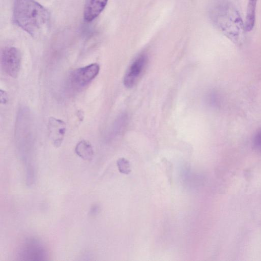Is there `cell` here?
<instances>
[{
  "label": "cell",
  "mask_w": 261,
  "mask_h": 261,
  "mask_svg": "<svg viewBox=\"0 0 261 261\" xmlns=\"http://www.w3.org/2000/svg\"><path fill=\"white\" fill-rule=\"evenodd\" d=\"M17 257L22 260H44L48 253L44 243L36 237L27 238L21 243L17 252Z\"/></svg>",
  "instance_id": "cell-3"
},
{
  "label": "cell",
  "mask_w": 261,
  "mask_h": 261,
  "mask_svg": "<svg viewBox=\"0 0 261 261\" xmlns=\"http://www.w3.org/2000/svg\"><path fill=\"white\" fill-rule=\"evenodd\" d=\"M66 129V123L64 121L54 117L49 118L48 121L49 136L55 147H58L61 145Z\"/></svg>",
  "instance_id": "cell-7"
},
{
  "label": "cell",
  "mask_w": 261,
  "mask_h": 261,
  "mask_svg": "<svg viewBox=\"0 0 261 261\" xmlns=\"http://www.w3.org/2000/svg\"><path fill=\"white\" fill-rule=\"evenodd\" d=\"M21 54L14 47H7L2 51L1 62L3 70L9 76L17 78L21 65Z\"/></svg>",
  "instance_id": "cell-4"
},
{
  "label": "cell",
  "mask_w": 261,
  "mask_h": 261,
  "mask_svg": "<svg viewBox=\"0 0 261 261\" xmlns=\"http://www.w3.org/2000/svg\"><path fill=\"white\" fill-rule=\"evenodd\" d=\"M119 171L123 174H128L131 172L129 161L124 158H120L117 161Z\"/></svg>",
  "instance_id": "cell-11"
},
{
  "label": "cell",
  "mask_w": 261,
  "mask_h": 261,
  "mask_svg": "<svg viewBox=\"0 0 261 261\" xmlns=\"http://www.w3.org/2000/svg\"><path fill=\"white\" fill-rule=\"evenodd\" d=\"M75 153L81 159L90 161L94 155V151L91 144L88 142L82 140L80 141L75 147Z\"/></svg>",
  "instance_id": "cell-10"
},
{
  "label": "cell",
  "mask_w": 261,
  "mask_h": 261,
  "mask_svg": "<svg viewBox=\"0 0 261 261\" xmlns=\"http://www.w3.org/2000/svg\"><path fill=\"white\" fill-rule=\"evenodd\" d=\"M99 70V65L97 63H92L76 69L71 74V82L75 86L84 87L95 78Z\"/></svg>",
  "instance_id": "cell-5"
},
{
  "label": "cell",
  "mask_w": 261,
  "mask_h": 261,
  "mask_svg": "<svg viewBox=\"0 0 261 261\" xmlns=\"http://www.w3.org/2000/svg\"><path fill=\"white\" fill-rule=\"evenodd\" d=\"M210 14L214 24L226 37L236 43L242 41L246 32L245 22L229 0H214Z\"/></svg>",
  "instance_id": "cell-2"
},
{
  "label": "cell",
  "mask_w": 261,
  "mask_h": 261,
  "mask_svg": "<svg viewBox=\"0 0 261 261\" xmlns=\"http://www.w3.org/2000/svg\"><path fill=\"white\" fill-rule=\"evenodd\" d=\"M13 18L18 27L37 37L47 31L50 16L48 11L35 0H15Z\"/></svg>",
  "instance_id": "cell-1"
},
{
  "label": "cell",
  "mask_w": 261,
  "mask_h": 261,
  "mask_svg": "<svg viewBox=\"0 0 261 261\" xmlns=\"http://www.w3.org/2000/svg\"><path fill=\"white\" fill-rule=\"evenodd\" d=\"M147 63V58L144 55L139 56L132 63L126 72L123 84L127 88H132L144 71Z\"/></svg>",
  "instance_id": "cell-6"
},
{
  "label": "cell",
  "mask_w": 261,
  "mask_h": 261,
  "mask_svg": "<svg viewBox=\"0 0 261 261\" xmlns=\"http://www.w3.org/2000/svg\"><path fill=\"white\" fill-rule=\"evenodd\" d=\"M108 0H85L84 18L86 22L95 19L104 10Z\"/></svg>",
  "instance_id": "cell-8"
},
{
  "label": "cell",
  "mask_w": 261,
  "mask_h": 261,
  "mask_svg": "<svg viewBox=\"0 0 261 261\" xmlns=\"http://www.w3.org/2000/svg\"><path fill=\"white\" fill-rule=\"evenodd\" d=\"M99 212V206L96 204L93 205L90 210V214L91 215H95Z\"/></svg>",
  "instance_id": "cell-14"
},
{
  "label": "cell",
  "mask_w": 261,
  "mask_h": 261,
  "mask_svg": "<svg viewBox=\"0 0 261 261\" xmlns=\"http://www.w3.org/2000/svg\"><path fill=\"white\" fill-rule=\"evenodd\" d=\"M257 2V0H248L245 21V30L247 32L252 31L254 27Z\"/></svg>",
  "instance_id": "cell-9"
},
{
  "label": "cell",
  "mask_w": 261,
  "mask_h": 261,
  "mask_svg": "<svg viewBox=\"0 0 261 261\" xmlns=\"http://www.w3.org/2000/svg\"><path fill=\"white\" fill-rule=\"evenodd\" d=\"M253 142L254 147L261 150V128L258 129L255 134Z\"/></svg>",
  "instance_id": "cell-12"
},
{
  "label": "cell",
  "mask_w": 261,
  "mask_h": 261,
  "mask_svg": "<svg viewBox=\"0 0 261 261\" xmlns=\"http://www.w3.org/2000/svg\"><path fill=\"white\" fill-rule=\"evenodd\" d=\"M0 101L2 104H6L8 102V96L7 93L3 91L0 90Z\"/></svg>",
  "instance_id": "cell-13"
}]
</instances>
